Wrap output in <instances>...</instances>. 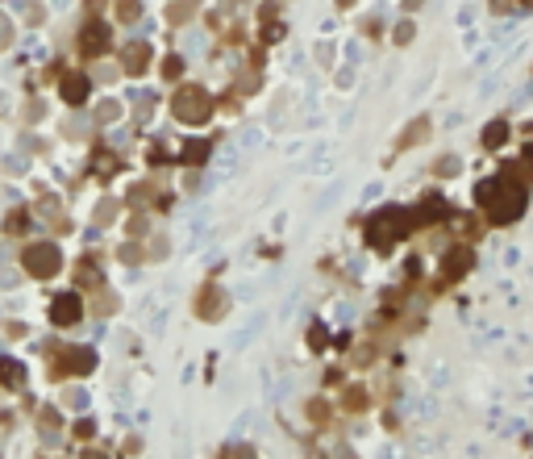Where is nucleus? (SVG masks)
Segmentation results:
<instances>
[{"label": "nucleus", "instance_id": "1", "mask_svg": "<svg viewBox=\"0 0 533 459\" xmlns=\"http://www.w3.org/2000/svg\"><path fill=\"white\" fill-rule=\"evenodd\" d=\"M475 196H479V205L492 213V222H512L525 209V188H517L512 180H488V184H479Z\"/></svg>", "mask_w": 533, "mask_h": 459}, {"label": "nucleus", "instance_id": "2", "mask_svg": "<svg viewBox=\"0 0 533 459\" xmlns=\"http://www.w3.org/2000/svg\"><path fill=\"white\" fill-rule=\"evenodd\" d=\"M408 230V217H404V209H380L375 217L367 222V242L375 246V250H388L400 234Z\"/></svg>", "mask_w": 533, "mask_h": 459}, {"label": "nucleus", "instance_id": "3", "mask_svg": "<svg viewBox=\"0 0 533 459\" xmlns=\"http://www.w3.org/2000/svg\"><path fill=\"white\" fill-rule=\"evenodd\" d=\"M171 113L179 121H188V126H200V121L212 117V96L204 88H179L175 100H171Z\"/></svg>", "mask_w": 533, "mask_h": 459}, {"label": "nucleus", "instance_id": "4", "mask_svg": "<svg viewBox=\"0 0 533 459\" xmlns=\"http://www.w3.org/2000/svg\"><path fill=\"white\" fill-rule=\"evenodd\" d=\"M21 263H25V272H29L34 280H50V276L63 268V255H59V246H50V242H34V246H25Z\"/></svg>", "mask_w": 533, "mask_h": 459}, {"label": "nucleus", "instance_id": "5", "mask_svg": "<svg viewBox=\"0 0 533 459\" xmlns=\"http://www.w3.org/2000/svg\"><path fill=\"white\" fill-rule=\"evenodd\" d=\"M79 50L84 55H104V50H109V25L104 21H88L84 34H79Z\"/></svg>", "mask_w": 533, "mask_h": 459}, {"label": "nucleus", "instance_id": "6", "mask_svg": "<svg viewBox=\"0 0 533 459\" xmlns=\"http://www.w3.org/2000/svg\"><path fill=\"white\" fill-rule=\"evenodd\" d=\"M50 322H55V326H71V322H79V296H75V292L55 296V305H50Z\"/></svg>", "mask_w": 533, "mask_h": 459}, {"label": "nucleus", "instance_id": "7", "mask_svg": "<svg viewBox=\"0 0 533 459\" xmlns=\"http://www.w3.org/2000/svg\"><path fill=\"white\" fill-rule=\"evenodd\" d=\"M471 263H475V255H471L467 246H454V250L446 255V263H442V280H458Z\"/></svg>", "mask_w": 533, "mask_h": 459}, {"label": "nucleus", "instance_id": "8", "mask_svg": "<svg viewBox=\"0 0 533 459\" xmlns=\"http://www.w3.org/2000/svg\"><path fill=\"white\" fill-rule=\"evenodd\" d=\"M63 368L75 372V376H88V372L96 368V351H92V346H71L67 360H63Z\"/></svg>", "mask_w": 533, "mask_h": 459}, {"label": "nucleus", "instance_id": "9", "mask_svg": "<svg viewBox=\"0 0 533 459\" xmlns=\"http://www.w3.org/2000/svg\"><path fill=\"white\" fill-rule=\"evenodd\" d=\"M196 309H200L204 318H221V309H225V292H221L217 284H208V288L196 296Z\"/></svg>", "mask_w": 533, "mask_h": 459}, {"label": "nucleus", "instance_id": "10", "mask_svg": "<svg viewBox=\"0 0 533 459\" xmlns=\"http://www.w3.org/2000/svg\"><path fill=\"white\" fill-rule=\"evenodd\" d=\"M88 88H92V84H88V75H67L59 92H63V100H67V105H84V100H88Z\"/></svg>", "mask_w": 533, "mask_h": 459}, {"label": "nucleus", "instance_id": "11", "mask_svg": "<svg viewBox=\"0 0 533 459\" xmlns=\"http://www.w3.org/2000/svg\"><path fill=\"white\" fill-rule=\"evenodd\" d=\"M21 380H25V364H17V360H9V355H5V360H0V384L17 388Z\"/></svg>", "mask_w": 533, "mask_h": 459}, {"label": "nucleus", "instance_id": "12", "mask_svg": "<svg viewBox=\"0 0 533 459\" xmlns=\"http://www.w3.org/2000/svg\"><path fill=\"white\" fill-rule=\"evenodd\" d=\"M146 63H150V50H146L142 42L125 50V71H134V75H142V71H146Z\"/></svg>", "mask_w": 533, "mask_h": 459}, {"label": "nucleus", "instance_id": "13", "mask_svg": "<svg viewBox=\"0 0 533 459\" xmlns=\"http://www.w3.org/2000/svg\"><path fill=\"white\" fill-rule=\"evenodd\" d=\"M179 159L192 163V167L204 163V159H208V142H184V155H179Z\"/></svg>", "mask_w": 533, "mask_h": 459}, {"label": "nucleus", "instance_id": "14", "mask_svg": "<svg viewBox=\"0 0 533 459\" xmlns=\"http://www.w3.org/2000/svg\"><path fill=\"white\" fill-rule=\"evenodd\" d=\"M504 138H508V126H504V121H492V126L484 130V146H488V150L504 146Z\"/></svg>", "mask_w": 533, "mask_h": 459}, {"label": "nucleus", "instance_id": "15", "mask_svg": "<svg viewBox=\"0 0 533 459\" xmlns=\"http://www.w3.org/2000/svg\"><path fill=\"white\" fill-rule=\"evenodd\" d=\"M425 134H430V121H417V126H408V134L400 138V150H404V146H412V142H421Z\"/></svg>", "mask_w": 533, "mask_h": 459}, {"label": "nucleus", "instance_id": "16", "mask_svg": "<svg viewBox=\"0 0 533 459\" xmlns=\"http://www.w3.org/2000/svg\"><path fill=\"white\" fill-rule=\"evenodd\" d=\"M117 13H121L125 21H134V17H138V5H134V0H121V5H117Z\"/></svg>", "mask_w": 533, "mask_h": 459}, {"label": "nucleus", "instance_id": "17", "mask_svg": "<svg viewBox=\"0 0 533 459\" xmlns=\"http://www.w3.org/2000/svg\"><path fill=\"white\" fill-rule=\"evenodd\" d=\"M9 42H13V25L0 17V46H9Z\"/></svg>", "mask_w": 533, "mask_h": 459}, {"label": "nucleus", "instance_id": "18", "mask_svg": "<svg viewBox=\"0 0 533 459\" xmlns=\"http://www.w3.org/2000/svg\"><path fill=\"white\" fill-rule=\"evenodd\" d=\"M179 71H184V63H179V59H167V63H163V75H171V80H175Z\"/></svg>", "mask_w": 533, "mask_h": 459}, {"label": "nucleus", "instance_id": "19", "mask_svg": "<svg viewBox=\"0 0 533 459\" xmlns=\"http://www.w3.org/2000/svg\"><path fill=\"white\" fill-rule=\"evenodd\" d=\"M21 230H25V213H13L9 217V234H21Z\"/></svg>", "mask_w": 533, "mask_h": 459}, {"label": "nucleus", "instance_id": "20", "mask_svg": "<svg viewBox=\"0 0 533 459\" xmlns=\"http://www.w3.org/2000/svg\"><path fill=\"white\" fill-rule=\"evenodd\" d=\"M96 222H113V205H109V200H104V205L96 209Z\"/></svg>", "mask_w": 533, "mask_h": 459}, {"label": "nucleus", "instance_id": "21", "mask_svg": "<svg viewBox=\"0 0 533 459\" xmlns=\"http://www.w3.org/2000/svg\"><path fill=\"white\" fill-rule=\"evenodd\" d=\"M225 459H254V451H250V447H242V451H230Z\"/></svg>", "mask_w": 533, "mask_h": 459}, {"label": "nucleus", "instance_id": "22", "mask_svg": "<svg viewBox=\"0 0 533 459\" xmlns=\"http://www.w3.org/2000/svg\"><path fill=\"white\" fill-rule=\"evenodd\" d=\"M512 5H517V0H492V9H496V13H508Z\"/></svg>", "mask_w": 533, "mask_h": 459}, {"label": "nucleus", "instance_id": "23", "mask_svg": "<svg viewBox=\"0 0 533 459\" xmlns=\"http://www.w3.org/2000/svg\"><path fill=\"white\" fill-rule=\"evenodd\" d=\"M84 459H109L104 451H84Z\"/></svg>", "mask_w": 533, "mask_h": 459}, {"label": "nucleus", "instance_id": "24", "mask_svg": "<svg viewBox=\"0 0 533 459\" xmlns=\"http://www.w3.org/2000/svg\"><path fill=\"white\" fill-rule=\"evenodd\" d=\"M517 5H521V9H533V0H517Z\"/></svg>", "mask_w": 533, "mask_h": 459}, {"label": "nucleus", "instance_id": "25", "mask_svg": "<svg viewBox=\"0 0 533 459\" xmlns=\"http://www.w3.org/2000/svg\"><path fill=\"white\" fill-rule=\"evenodd\" d=\"M338 5H354V0H338Z\"/></svg>", "mask_w": 533, "mask_h": 459}]
</instances>
